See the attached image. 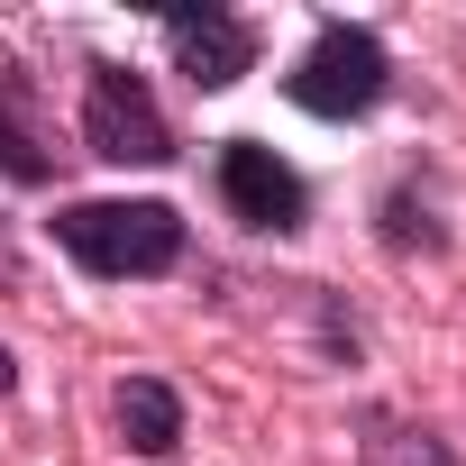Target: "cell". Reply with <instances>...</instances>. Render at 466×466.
Returning <instances> with one entry per match:
<instances>
[{
    "instance_id": "cell-1",
    "label": "cell",
    "mask_w": 466,
    "mask_h": 466,
    "mask_svg": "<svg viewBox=\"0 0 466 466\" xmlns=\"http://www.w3.org/2000/svg\"><path fill=\"white\" fill-rule=\"evenodd\" d=\"M56 248L101 284H147L183 266V210L174 201H65Z\"/></svg>"
},
{
    "instance_id": "cell-2",
    "label": "cell",
    "mask_w": 466,
    "mask_h": 466,
    "mask_svg": "<svg viewBox=\"0 0 466 466\" xmlns=\"http://www.w3.org/2000/svg\"><path fill=\"white\" fill-rule=\"evenodd\" d=\"M384 92H393V56H384L375 28H348V19H329L302 46V65L284 74V101L311 110V119H366Z\"/></svg>"
},
{
    "instance_id": "cell-3",
    "label": "cell",
    "mask_w": 466,
    "mask_h": 466,
    "mask_svg": "<svg viewBox=\"0 0 466 466\" xmlns=\"http://www.w3.org/2000/svg\"><path fill=\"white\" fill-rule=\"evenodd\" d=\"M83 147L101 165H174V128L137 65H92L83 83Z\"/></svg>"
},
{
    "instance_id": "cell-4",
    "label": "cell",
    "mask_w": 466,
    "mask_h": 466,
    "mask_svg": "<svg viewBox=\"0 0 466 466\" xmlns=\"http://www.w3.org/2000/svg\"><path fill=\"white\" fill-rule=\"evenodd\" d=\"M219 201H228L238 228H257V238H293V228L311 219V183L275 147H257V137H228L219 147Z\"/></svg>"
},
{
    "instance_id": "cell-5",
    "label": "cell",
    "mask_w": 466,
    "mask_h": 466,
    "mask_svg": "<svg viewBox=\"0 0 466 466\" xmlns=\"http://www.w3.org/2000/svg\"><path fill=\"white\" fill-rule=\"evenodd\" d=\"M165 46H174V65H183L192 92H228L257 65V28L228 19V10H165Z\"/></svg>"
},
{
    "instance_id": "cell-6",
    "label": "cell",
    "mask_w": 466,
    "mask_h": 466,
    "mask_svg": "<svg viewBox=\"0 0 466 466\" xmlns=\"http://www.w3.org/2000/svg\"><path fill=\"white\" fill-rule=\"evenodd\" d=\"M110 411H119V439H128L137 457H174V448H183V393H174V384H156V375H128Z\"/></svg>"
},
{
    "instance_id": "cell-7",
    "label": "cell",
    "mask_w": 466,
    "mask_h": 466,
    "mask_svg": "<svg viewBox=\"0 0 466 466\" xmlns=\"http://www.w3.org/2000/svg\"><path fill=\"white\" fill-rule=\"evenodd\" d=\"M0 174H10V183H46L56 174L46 128H37V92L19 74H0Z\"/></svg>"
},
{
    "instance_id": "cell-8",
    "label": "cell",
    "mask_w": 466,
    "mask_h": 466,
    "mask_svg": "<svg viewBox=\"0 0 466 466\" xmlns=\"http://www.w3.org/2000/svg\"><path fill=\"white\" fill-rule=\"evenodd\" d=\"M366 466H457L439 430L420 420H393V411H366Z\"/></svg>"
},
{
    "instance_id": "cell-9",
    "label": "cell",
    "mask_w": 466,
    "mask_h": 466,
    "mask_svg": "<svg viewBox=\"0 0 466 466\" xmlns=\"http://www.w3.org/2000/svg\"><path fill=\"white\" fill-rule=\"evenodd\" d=\"M10 384H19V357H10V348H0V393H10Z\"/></svg>"
}]
</instances>
